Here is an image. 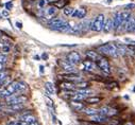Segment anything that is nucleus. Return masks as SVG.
Listing matches in <instances>:
<instances>
[{
	"mask_svg": "<svg viewBox=\"0 0 135 125\" xmlns=\"http://www.w3.org/2000/svg\"><path fill=\"white\" fill-rule=\"evenodd\" d=\"M97 52L103 55H109L112 57H118V52H117V47L114 44H105V45H101L98 47Z\"/></svg>",
	"mask_w": 135,
	"mask_h": 125,
	"instance_id": "obj_1",
	"label": "nucleus"
},
{
	"mask_svg": "<svg viewBox=\"0 0 135 125\" xmlns=\"http://www.w3.org/2000/svg\"><path fill=\"white\" fill-rule=\"evenodd\" d=\"M95 64H96V66H97L100 70H102L104 73L109 74V73L111 72L110 62H109V60H108L105 57H103V56H101V55H100V56L97 58V60L95 61Z\"/></svg>",
	"mask_w": 135,
	"mask_h": 125,
	"instance_id": "obj_2",
	"label": "nucleus"
},
{
	"mask_svg": "<svg viewBox=\"0 0 135 125\" xmlns=\"http://www.w3.org/2000/svg\"><path fill=\"white\" fill-rule=\"evenodd\" d=\"M28 101V97L20 95V96H15L12 95L8 98H6V103L7 105H13V104H25Z\"/></svg>",
	"mask_w": 135,
	"mask_h": 125,
	"instance_id": "obj_3",
	"label": "nucleus"
},
{
	"mask_svg": "<svg viewBox=\"0 0 135 125\" xmlns=\"http://www.w3.org/2000/svg\"><path fill=\"white\" fill-rule=\"evenodd\" d=\"M103 23H104V15L99 14L94 19V21L91 22L90 29L93 31H95V32H101V31H102V28H103Z\"/></svg>",
	"mask_w": 135,
	"mask_h": 125,
	"instance_id": "obj_4",
	"label": "nucleus"
},
{
	"mask_svg": "<svg viewBox=\"0 0 135 125\" xmlns=\"http://www.w3.org/2000/svg\"><path fill=\"white\" fill-rule=\"evenodd\" d=\"M57 64L60 65V67L65 70L66 72H76V68H75V65L70 64L68 60L66 59H59L57 60Z\"/></svg>",
	"mask_w": 135,
	"mask_h": 125,
	"instance_id": "obj_5",
	"label": "nucleus"
},
{
	"mask_svg": "<svg viewBox=\"0 0 135 125\" xmlns=\"http://www.w3.org/2000/svg\"><path fill=\"white\" fill-rule=\"evenodd\" d=\"M66 60H68L70 64L73 65H77V64H80L81 62V55L76 52V51H73V52H69L66 56Z\"/></svg>",
	"mask_w": 135,
	"mask_h": 125,
	"instance_id": "obj_6",
	"label": "nucleus"
},
{
	"mask_svg": "<svg viewBox=\"0 0 135 125\" xmlns=\"http://www.w3.org/2000/svg\"><path fill=\"white\" fill-rule=\"evenodd\" d=\"M96 64H95V61L90 60V59H85L82 61V64H81V68L84 70V71H87V72H91L95 70L96 68Z\"/></svg>",
	"mask_w": 135,
	"mask_h": 125,
	"instance_id": "obj_7",
	"label": "nucleus"
},
{
	"mask_svg": "<svg viewBox=\"0 0 135 125\" xmlns=\"http://www.w3.org/2000/svg\"><path fill=\"white\" fill-rule=\"evenodd\" d=\"M66 23L65 20H63L62 18H54L52 19L50 22H49V27L52 29V30H55V31H60V29Z\"/></svg>",
	"mask_w": 135,
	"mask_h": 125,
	"instance_id": "obj_8",
	"label": "nucleus"
},
{
	"mask_svg": "<svg viewBox=\"0 0 135 125\" xmlns=\"http://www.w3.org/2000/svg\"><path fill=\"white\" fill-rule=\"evenodd\" d=\"M63 79H65L66 81H68V82H81V76L76 73V72H68V73H65L62 75Z\"/></svg>",
	"mask_w": 135,
	"mask_h": 125,
	"instance_id": "obj_9",
	"label": "nucleus"
},
{
	"mask_svg": "<svg viewBox=\"0 0 135 125\" xmlns=\"http://www.w3.org/2000/svg\"><path fill=\"white\" fill-rule=\"evenodd\" d=\"M112 21H113V30L115 31L116 33H118L119 32V28H120V23H121V20H120V12L115 13Z\"/></svg>",
	"mask_w": 135,
	"mask_h": 125,
	"instance_id": "obj_10",
	"label": "nucleus"
},
{
	"mask_svg": "<svg viewBox=\"0 0 135 125\" xmlns=\"http://www.w3.org/2000/svg\"><path fill=\"white\" fill-rule=\"evenodd\" d=\"M99 114H102V116H105V117H110V116H114L117 113L116 109H113V108H110V107H102L101 109L98 110Z\"/></svg>",
	"mask_w": 135,
	"mask_h": 125,
	"instance_id": "obj_11",
	"label": "nucleus"
},
{
	"mask_svg": "<svg viewBox=\"0 0 135 125\" xmlns=\"http://www.w3.org/2000/svg\"><path fill=\"white\" fill-rule=\"evenodd\" d=\"M69 105L76 111H81V110H83L85 108L84 104L81 101H69Z\"/></svg>",
	"mask_w": 135,
	"mask_h": 125,
	"instance_id": "obj_12",
	"label": "nucleus"
},
{
	"mask_svg": "<svg viewBox=\"0 0 135 125\" xmlns=\"http://www.w3.org/2000/svg\"><path fill=\"white\" fill-rule=\"evenodd\" d=\"M112 30H113V21H112V18H108L107 20H104L102 31H103L105 34H108V33L111 32Z\"/></svg>",
	"mask_w": 135,
	"mask_h": 125,
	"instance_id": "obj_13",
	"label": "nucleus"
},
{
	"mask_svg": "<svg viewBox=\"0 0 135 125\" xmlns=\"http://www.w3.org/2000/svg\"><path fill=\"white\" fill-rule=\"evenodd\" d=\"M90 121L91 122H96V123H103V122H107L108 121V117L97 113V114L90 116Z\"/></svg>",
	"mask_w": 135,
	"mask_h": 125,
	"instance_id": "obj_14",
	"label": "nucleus"
},
{
	"mask_svg": "<svg viewBox=\"0 0 135 125\" xmlns=\"http://www.w3.org/2000/svg\"><path fill=\"white\" fill-rule=\"evenodd\" d=\"M60 87H61V89L66 90V91H73V90L76 89L75 84L71 83V82H68V81H67V82H62L60 84Z\"/></svg>",
	"mask_w": 135,
	"mask_h": 125,
	"instance_id": "obj_15",
	"label": "nucleus"
},
{
	"mask_svg": "<svg viewBox=\"0 0 135 125\" xmlns=\"http://www.w3.org/2000/svg\"><path fill=\"white\" fill-rule=\"evenodd\" d=\"M56 13H57V8H55L54 6H52V7H49V8L46 9V11H45V16H46L47 18L51 19V18H53V16L56 15Z\"/></svg>",
	"mask_w": 135,
	"mask_h": 125,
	"instance_id": "obj_16",
	"label": "nucleus"
},
{
	"mask_svg": "<svg viewBox=\"0 0 135 125\" xmlns=\"http://www.w3.org/2000/svg\"><path fill=\"white\" fill-rule=\"evenodd\" d=\"M126 32H128V33H133V32H135V17L131 16L130 20L128 21L127 28H126Z\"/></svg>",
	"mask_w": 135,
	"mask_h": 125,
	"instance_id": "obj_17",
	"label": "nucleus"
},
{
	"mask_svg": "<svg viewBox=\"0 0 135 125\" xmlns=\"http://www.w3.org/2000/svg\"><path fill=\"white\" fill-rule=\"evenodd\" d=\"M85 15H86V10L84 9V8H80V9H77V10H75L74 11V13H73V17H77V18H84L85 17Z\"/></svg>",
	"mask_w": 135,
	"mask_h": 125,
	"instance_id": "obj_18",
	"label": "nucleus"
},
{
	"mask_svg": "<svg viewBox=\"0 0 135 125\" xmlns=\"http://www.w3.org/2000/svg\"><path fill=\"white\" fill-rule=\"evenodd\" d=\"M21 121H23V122H26L27 124H31V123H34V122H36V118L34 117V116H32L31 113H26V114H23L22 117H21Z\"/></svg>",
	"mask_w": 135,
	"mask_h": 125,
	"instance_id": "obj_19",
	"label": "nucleus"
},
{
	"mask_svg": "<svg viewBox=\"0 0 135 125\" xmlns=\"http://www.w3.org/2000/svg\"><path fill=\"white\" fill-rule=\"evenodd\" d=\"M86 56H87L88 59H90V60H93V61H96L97 58H98L100 55H99V53H98L97 51L88 50V51H86Z\"/></svg>",
	"mask_w": 135,
	"mask_h": 125,
	"instance_id": "obj_20",
	"label": "nucleus"
},
{
	"mask_svg": "<svg viewBox=\"0 0 135 125\" xmlns=\"http://www.w3.org/2000/svg\"><path fill=\"white\" fill-rule=\"evenodd\" d=\"M23 104H13V105H8V110L16 112V111H20L21 109H23Z\"/></svg>",
	"mask_w": 135,
	"mask_h": 125,
	"instance_id": "obj_21",
	"label": "nucleus"
},
{
	"mask_svg": "<svg viewBox=\"0 0 135 125\" xmlns=\"http://www.w3.org/2000/svg\"><path fill=\"white\" fill-rule=\"evenodd\" d=\"M45 88H46V90H47V93H49V95H53V93L55 92L54 86H53V84L50 83V82H47V83L45 84Z\"/></svg>",
	"mask_w": 135,
	"mask_h": 125,
	"instance_id": "obj_22",
	"label": "nucleus"
},
{
	"mask_svg": "<svg viewBox=\"0 0 135 125\" xmlns=\"http://www.w3.org/2000/svg\"><path fill=\"white\" fill-rule=\"evenodd\" d=\"M101 98H99V97H91V98H86L85 99V101H86V103H88V104H98L99 102H101Z\"/></svg>",
	"mask_w": 135,
	"mask_h": 125,
	"instance_id": "obj_23",
	"label": "nucleus"
},
{
	"mask_svg": "<svg viewBox=\"0 0 135 125\" xmlns=\"http://www.w3.org/2000/svg\"><path fill=\"white\" fill-rule=\"evenodd\" d=\"M116 47H117L118 55H124V54L127 53V51H128L127 47H126V46H123V45H116Z\"/></svg>",
	"mask_w": 135,
	"mask_h": 125,
	"instance_id": "obj_24",
	"label": "nucleus"
},
{
	"mask_svg": "<svg viewBox=\"0 0 135 125\" xmlns=\"http://www.w3.org/2000/svg\"><path fill=\"white\" fill-rule=\"evenodd\" d=\"M88 86H89V83L87 82H78L75 84V87L77 89H85V88H88Z\"/></svg>",
	"mask_w": 135,
	"mask_h": 125,
	"instance_id": "obj_25",
	"label": "nucleus"
},
{
	"mask_svg": "<svg viewBox=\"0 0 135 125\" xmlns=\"http://www.w3.org/2000/svg\"><path fill=\"white\" fill-rule=\"evenodd\" d=\"M76 92L80 93V95H83L85 97H87V96H89V95H91V93H93V91L89 90V89H87V88H85V89H77Z\"/></svg>",
	"mask_w": 135,
	"mask_h": 125,
	"instance_id": "obj_26",
	"label": "nucleus"
},
{
	"mask_svg": "<svg viewBox=\"0 0 135 125\" xmlns=\"http://www.w3.org/2000/svg\"><path fill=\"white\" fill-rule=\"evenodd\" d=\"M83 111H84L86 114H88V116H93V114H97V113H99L98 110H97V109H94V108H84Z\"/></svg>",
	"mask_w": 135,
	"mask_h": 125,
	"instance_id": "obj_27",
	"label": "nucleus"
},
{
	"mask_svg": "<svg viewBox=\"0 0 135 125\" xmlns=\"http://www.w3.org/2000/svg\"><path fill=\"white\" fill-rule=\"evenodd\" d=\"M74 11H75L74 8H71V7H66V8H64V15H66V16H71L73 13H74Z\"/></svg>",
	"mask_w": 135,
	"mask_h": 125,
	"instance_id": "obj_28",
	"label": "nucleus"
},
{
	"mask_svg": "<svg viewBox=\"0 0 135 125\" xmlns=\"http://www.w3.org/2000/svg\"><path fill=\"white\" fill-rule=\"evenodd\" d=\"M26 88H27L26 83H23V82H17V92L23 91Z\"/></svg>",
	"mask_w": 135,
	"mask_h": 125,
	"instance_id": "obj_29",
	"label": "nucleus"
},
{
	"mask_svg": "<svg viewBox=\"0 0 135 125\" xmlns=\"http://www.w3.org/2000/svg\"><path fill=\"white\" fill-rule=\"evenodd\" d=\"M9 74H10V71H6V70L0 71V82H2L7 77H9Z\"/></svg>",
	"mask_w": 135,
	"mask_h": 125,
	"instance_id": "obj_30",
	"label": "nucleus"
},
{
	"mask_svg": "<svg viewBox=\"0 0 135 125\" xmlns=\"http://www.w3.org/2000/svg\"><path fill=\"white\" fill-rule=\"evenodd\" d=\"M53 4H54V7H55V8L61 9V8H64L66 3H65V1H62V0H61V1H59V2H54Z\"/></svg>",
	"mask_w": 135,
	"mask_h": 125,
	"instance_id": "obj_31",
	"label": "nucleus"
},
{
	"mask_svg": "<svg viewBox=\"0 0 135 125\" xmlns=\"http://www.w3.org/2000/svg\"><path fill=\"white\" fill-rule=\"evenodd\" d=\"M38 7L42 9V8H44L46 4H47V0H38Z\"/></svg>",
	"mask_w": 135,
	"mask_h": 125,
	"instance_id": "obj_32",
	"label": "nucleus"
},
{
	"mask_svg": "<svg viewBox=\"0 0 135 125\" xmlns=\"http://www.w3.org/2000/svg\"><path fill=\"white\" fill-rule=\"evenodd\" d=\"M127 49L129 51H131V53H135V45H129L127 47Z\"/></svg>",
	"mask_w": 135,
	"mask_h": 125,
	"instance_id": "obj_33",
	"label": "nucleus"
},
{
	"mask_svg": "<svg viewBox=\"0 0 135 125\" xmlns=\"http://www.w3.org/2000/svg\"><path fill=\"white\" fill-rule=\"evenodd\" d=\"M10 50H11V47L10 46H3L2 47V52L3 53H9Z\"/></svg>",
	"mask_w": 135,
	"mask_h": 125,
	"instance_id": "obj_34",
	"label": "nucleus"
},
{
	"mask_svg": "<svg viewBox=\"0 0 135 125\" xmlns=\"http://www.w3.org/2000/svg\"><path fill=\"white\" fill-rule=\"evenodd\" d=\"M8 60V57L4 54H0V62H6Z\"/></svg>",
	"mask_w": 135,
	"mask_h": 125,
	"instance_id": "obj_35",
	"label": "nucleus"
},
{
	"mask_svg": "<svg viewBox=\"0 0 135 125\" xmlns=\"http://www.w3.org/2000/svg\"><path fill=\"white\" fill-rule=\"evenodd\" d=\"M133 8H135V4L134 3H131V4H127L126 7H124V9L128 11V10H131V9H133Z\"/></svg>",
	"mask_w": 135,
	"mask_h": 125,
	"instance_id": "obj_36",
	"label": "nucleus"
},
{
	"mask_svg": "<svg viewBox=\"0 0 135 125\" xmlns=\"http://www.w3.org/2000/svg\"><path fill=\"white\" fill-rule=\"evenodd\" d=\"M12 7H13V4H12V2H8V3L6 4V8H7L8 10H11V9H12Z\"/></svg>",
	"mask_w": 135,
	"mask_h": 125,
	"instance_id": "obj_37",
	"label": "nucleus"
},
{
	"mask_svg": "<svg viewBox=\"0 0 135 125\" xmlns=\"http://www.w3.org/2000/svg\"><path fill=\"white\" fill-rule=\"evenodd\" d=\"M15 125H29V124H27V123L23 122V121H19V122H16Z\"/></svg>",
	"mask_w": 135,
	"mask_h": 125,
	"instance_id": "obj_38",
	"label": "nucleus"
},
{
	"mask_svg": "<svg viewBox=\"0 0 135 125\" xmlns=\"http://www.w3.org/2000/svg\"><path fill=\"white\" fill-rule=\"evenodd\" d=\"M4 70V62H0V71Z\"/></svg>",
	"mask_w": 135,
	"mask_h": 125,
	"instance_id": "obj_39",
	"label": "nucleus"
},
{
	"mask_svg": "<svg viewBox=\"0 0 135 125\" xmlns=\"http://www.w3.org/2000/svg\"><path fill=\"white\" fill-rule=\"evenodd\" d=\"M2 15H3L4 17H7V16H9V12H8L7 10H4V11L2 12Z\"/></svg>",
	"mask_w": 135,
	"mask_h": 125,
	"instance_id": "obj_40",
	"label": "nucleus"
},
{
	"mask_svg": "<svg viewBox=\"0 0 135 125\" xmlns=\"http://www.w3.org/2000/svg\"><path fill=\"white\" fill-rule=\"evenodd\" d=\"M16 25H17V28H19V29H21V27H22L21 22H19V21H17V22H16Z\"/></svg>",
	"mask_w": 135,
	"mask_h": 125,
	"instance_id": "obj_41",
	"label": "nucleus"
},
{
	"mask_svg": "<svg viewBox=\"0 0 135 125\" xmlns=\"http://www.w3.org/2000/svg\"><path fill=\"white\" fill-rule=\"evenodd\" d=\"M42 57H43V59H47V58H48V55H47L46 53H44V54L42 55Z\"/></svg>",
	"mask_w": 135,
	"mask_h": 125,
	"instance_id": "obj_42",
	"label": "nucleus"
},
{
	"mask_svg": "<svg viewBox=\"0 0 135 125\" xmlns=\"http://www.w3.org/2000/svg\"><path fill=\"white\" fill-rule=\"evenodd\" d=\"M15 123H16V122H14V121H10V122H8L7 125H15Z\"/></svg>",
	"mask_w": 135,
	"mask_h": 125,
	"instance_id": "obj_43",
	"label": "nucleus"
},
{
	"mask_svg": "<svg viewBox=\"0 0 135 125\" xmlns=\"http://www.w3.org/2000/svg\"><path fill=\"white\" fill-rule=\"evenodd\" d=\"M40 71H41L42 73L44 72V66H41V67H40Z\"/></svg>",
	"mask_w": 135,
	"mask_h": 125,
	"instance_id": "obj_44",
	"label": "nucleus"
},
{
	"mask_svg": "<svg viewBox=\"0 0 135 125\" xmlns=\"http://www.w3.org/2000/svg\"><path fill=\"white\" fill-rule=\"evenodd\" d=\"M30 125H40V124H38V123H37V121H36V122H34V123H31Z\"/></svg>",
	"mask_w": 135,
	"mask_h": 125,
	"instance_id": "obj_45",
	"label": "nucleus"
},
{
	"mask_svg": "<svg viewBox=\"0 0 135 125\" xmlns=\"http://www.w3.org/2000/svg\"><path fill=\"white\" fill-rule=\"evenodd\" d=\"M35 59H37V60H38V59H40V56H38V55H36V56H35Z\"/></svg>",
	"mask_w": 135,
	"mask_h": 125,
	"instance_id": "obj_46",
	"label": "nucleus"
},
{
	"mask_svg": "<svg viewBox=\"0 0 135 125\" xmlns=\"http://www.w3.org/2000/svg\"><path fill=\"white\" fill-rule=\"evenodd\" d=\"M2 87V82H0V88Z\"/></svg>",
	"mask_w": 135,
	"mask_h": 125,
	"instance_id": "obj_47",
	"label": "nucleus"
},
{
	"mask_svg": "<svg viewBox=\"0 0 135 125\" xmlns=\"http://www.w3.org/2000/svg\"><path fill=\"white\" fill-rule=\"evenodd\" d=\"M2 109V104H0V110Z\"/></svg>",
	"mask_w": 135,
	"mask_h": 125,
	"instance_id": "obj_48",
	"label": "nucleus"
}]
</instances>
